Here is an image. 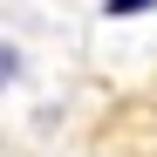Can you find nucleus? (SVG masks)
<instances>
[{"label": "nucleus", "mask_w": 157, "mask_h": 157, "mask_svg": "<svg viewBox=\"0 0 157 157\" xmlns=\"http://www.w3.org/2000/svg\"><path fill=\"white\" fill-rule=\"evenodd\" d=\"M21 75H28V55H21L14 41H0V96H7V89H21Z\"/></svg>", "instance_id": "1"}, {"label": "nucleus", "mask_w": 157, "mask_h": 157, "mask_svg": "<svg viewBox=\"0 0 157 157\" xmlns=\"http://www.w3.org/2000/svg\"><path fill=\"white\" fill-rule=\"evenodd\" d=\"M150 7H157V0H109L102 14H109V21H130V14H150Z\"/></svg>", "instance_id": "2"}]
</instances>
